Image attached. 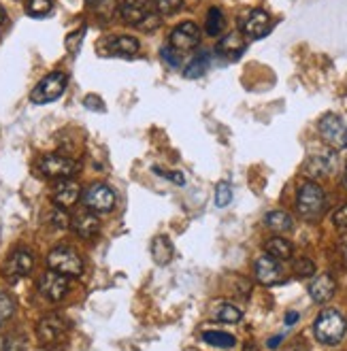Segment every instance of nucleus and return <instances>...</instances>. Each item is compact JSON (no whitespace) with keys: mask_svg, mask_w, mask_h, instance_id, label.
I'll return each mask as SVG.
<instances>
[{"mask_svg":"<svg viewBox=\"0 0 347 351\" xmlns=\"http://www.w3.org/2000/svg\"><path fill=\"white\" fill-rule=\"evenodd\" d=\"M119 15L128 26L145 32H154L160 26V13L156 11L152 0H121Z\"/></svg>","mask_w":347,"mask_h":351,"instance_id":"nucleus-1","label":"nucleus"},{"mask_svg":"<svg viewBox=\"0 0 347 351\" xmlns=\"http://www.w3.org/2000/svg\"><path fill=\"white\" fill-rule=\"evenodd\" d=\"M315 339L324 345H337L343 341L347 332V322L339 311H324L318 315L313 324Z\"/></svg>","mask_w":347,"mask_h":351,"instance_id":"nucleus-2","label":"nucleus"},{"mask_svg":"<svg viewBox=\"0 0 347 351\" xmlns=\"http://www.w3.org/2000/svg\"><path fill=\"white\" fill-rule=\"evenodd\" d=\"M47 264H49V271H56L64 277H79L84 273V260H81V256L69 245L53 247L47 256Z\"/></svg>","mask_w":347,"mask_h":351,"instance_id":"nucleus-3","label":"nucleus"},{"mask_svg":"<svg viewBox=\"0 0 347 351\" xmlns=\"http://www.w3.org/2000/svg\"><path fill=\"white\" fill-rule=\"evenodd\" d=\"M67 84H69L67 73L53 71V73L45 75L34 86V90L30 92V100L34 102V105H47V102H53V100H58L60 96L64 94Z\"/></svg>","mask_w":347,"mask_h":351,"instance_id":"nucleus-4","label":"nucleus"},{"mask_svg":"<svg viewBox=\"0 0 347 351\" xmlns=\"http://www.w3.org/2000/svg\"><path fill=\"white\" fill-rule=\"evenodd\" d=\"M326 206V194L318 183L307 181L300 185L298 198H296V209L304 219H318Z\"/></svg>","mask_w":347,"mask_h":351,"instance_id":"nucleus-5","label":"nucleus"},{"mask_svg":"<svg viewBox=\"0 0 347 351\" xmlns=\"http://www.w3.org/2000/svg\"><path fill=\"white\" fill-rule=\"evenodd\" d=\"M36 169L45 179H71L79 171V164L62 154H47L38 160Z\"/></svg>","mask_w":347,"mask_h":351,"instance_id":"nucleus-6","label":"nucleus"},{"mask_svg":"<svg viewBox=\"0 0 347 351\" xmlns=\"http://www.w3.org/2000/svg\"><path fill=\"white\" fill-rule=\"evenodd\" d=\"M84 204L94 213H109L115 206V192L107 183H92L90 188L81 194Z\"/></svg>","mask_w":347,"mask_h":351,"instance_id":"nucleus-7","label":"nucleus"},{"mask_svg":"<svg viewBox=\"0 0 347 351\" xmlns=\"http://www.w3.org/2000/svg\"><path fill=\"white\" fill-rule=\"evenodd\" d=\"M318 128H320V134L324 136V141L328 143L331 147H335V149L347 147V126H345V121L339 115L326 113L320 119Z\"/></svg>","mask_w":347,"mask_h":351,"instance_id":"nucleus-8","label":"nucleus"},{"mask_svg":"<svg viewBox=\"0 0 347 351\" xmlns=\"http://www.w3.org/2000/svg\"><path fill=\"white\" fill-rule=\"evenodd\" d=\"M36 337L43 345H62L69 337V328L58 315H49L38 322Z\"/></svg>","mask_w":347,"mask_h":351,"instance_id":"nucleus-9","label":"nucleus"},{"mask_svg":"<svg viewBox=\"0 0 347 351\" xmlns=\"http://www.w3.org/2000/svg\"><path fill=\"white\" fill-rule=\"evenodd\" d=\"M32 268H34V256H32V252L24 250V247H19V250H15V252L7 258L3 273H5V277L13 283V281H17V279H22V277L30 275V273H32Z\"/></svg>","mask_w":347,"mask_h":351,"instance_id":"nucleus-10","label":"nucleus"},{"mask_svg":"<svg viewBox=\"0 0 347 351\" xmlns=\"http://www.w3.org/2000/svg\"><path fill=\"white\" fill-rule=\"evenodd\" d=\"M200 43V30L194 22H183L171 32V47L177 51H190Z\"/></svg>","mask_w":347,"mask_h":351,"instance_id":"nucleus-11","label":"nucleus"},{"mask_svg":"<svg viewBox=\"0 0 347 351\" xmlns=\"http://www.w3.org/2000/svg\"><path fill=\"white\" fill-rule=\"evenodd\" d=\"M271 28H273L271 15L267 11H262V9H254L248 17H245L241 32H243V36L256 40V38L267 36L271 32Z\"/></svg>","mask_w":347,"mask_h":351,"instance_id":"nucleus-12","label":"nucleus"},{"mask_svg":"<svg viewBox=\"0 0 347 351\" xmlns=\"http://www.w3.org/2000/svg\"><path fill=\"white\" fill-rule=\"evenodd\" d=\"M38 292L49 300H62L69 292V279L56 271H47L38 279Z\"/></svg>","mask_w":347,"mask_h":351,"instance_id":"nucleus-13","label":"nucleus"},{"mask_svg":"<svg viewBox=\"0 0 347 351\" xmlns=\"http://www.w3.org/2000/svg\"><path fill=\"white\" fill-rule=\"evenodd\" d=\"M79 196H81V188L73 179H58V183L53 185V192H51V198L60 209H71L73 204H77Z\"/></svg>","mask_w":347,"mask_h":351,"instance_id":"nucleus-14","label":"nucleus"},{"mask_svg":"<svg viewBox=\"0 0 347 351\" xmlns=\"http://www.w3.org/2000/svg\"><path fill=\"white\" fill-rule=\"evenodd\" d=\"M71 228L75 230V234L79 239H86V241H92L98 237L100 232V221L94 213L90 211H79L75 217H71Z\"/></svg>","mask_w":347,"mask_h":351,"instance_id":"nucleus-15","label":"nucleus"},{"mask_svg":"<svg viewBox=\"0 0 347 351\" xmlns=\"http://www.w3.org/2000/svg\"><path fill=\"white\" fill-rule=\"evenodd\" d=\"M256 279L262 283V285H275L283 279V271L281 266L275 258H271L269 254L267 256H260L256 260Z\"/></svg>","mask_w":347,"mask_h":351,"instance_id":"nucleus-16","label":"nucleus"},{"mask_svg":"<svg viewBox=\"0 0 347 351\" xmlns=\"http://www.w3.org/2000/svg\"><path fill=\"white\" fill-rule=\"evenodd\" d=\"M141 49L139 40L134 36H115L105 40V53L107 56H121V58H132Z\"/></svg>","mask_w":347,"mask_h":351,"instance_id":"nucleus-17","label":"nucleus"},{"mask_svg":"<svg viewBox=\"0 0 347 351\" xmlns=\"http://www.w3.org/2000/svg\"><path fill=\"white\" fill-rule=\"evenodd\" d=\"M335 290H337V283H335V279L331 275H320L318 279H313L309 283V296L318 304L328 302L335 296Z\"/></svg>","mask_w":347,"mask_h":351,"instance_id":"nucleus-18","label":"nucleus"},{"mask_svg":"<svg viewBox=\"0 0 347 351\" xmlns=\"http://www.w3.org/2000/svg\"><path fill=\"white\" fill-rule=\"evenodd\" d=\"M337 169V154L335 152H322L315 158L307 162V173L311 177H324L331 175Z\"/></svg>","mask_w":347,"mask_h":351,"instance_id":"nucleus-19","label":"nucleus"},{"mask_svg":"<svg viewBox=\"0 0 347 351\" xmlns=\"http://www.w3.org/2000/svg\"><path fill=\"white\" fill-rule=\"evenodd\" d=\"M243 51H245V40H243V34L241 32H230V34H226L217 43V53L226 56L230 60L239 58Z\"/></svg>","mask_w":347,"mask_h":351,"instance_id":"nucleus-20","label":"nucleus"},{"mask_svg":"<svg viewBox=\"0 0 347 351\" xmlns=\"http://www.w3.org/2000/svg\"><path fill=\"white\" fill-rule=\"evenodd\" d=\"M173 254H175V250H173V243H171L169 237L160 234V237H156L152 241V258H154L156 264L167 266L173 260Z\"/></svg>","mask_w":347,"mask_h":351,"instance_id":"nucleus-21","label":"nucleus"},{"mask_svg":"<svg viewBox=\"0 0 347 351\" xmlns=\"http://www.w3.org/2000/svg\"><path fill=\"white\" fill-rule=\"evenodd\" d=\"M264 250H267V254L275 260H290L292 258V245L281 237L269 239L267 245H264Z\"/></svg>","mask_w":347,"mask_h":351,"instance_id":"nucleus-22","label":"nucleus"},{"mask_svg":"<svg viewBox=\"0 0 347 351\" xmlns=\"http://www.w3.org/2000/svg\"><path fill=\"white\" fill-rule=\"evenodd\" d=\"M264 223H267L269 230H273V232H290L294 226V219L285 211H271L267 217H264Z\"/></svg>","mask_w":347,"mask_h":351,"instance_id":"nucleus-23","label":"nucleus"},{"mask_svg":"<svg viewBox=\"0 0 347 351\" xmlns=\"http://www.w3.org/2000/svg\"><path fill=\"white\" fill-rule=\"evenodd\" d=\"M224 26H226V17H224L222 9L211 7L209 13H207V22H205L207 34H209V36H217V34H222Z\"/></svg>","mask_w":347,"mask_h":351,"instance_id":"nucleus-24","label":"nucleus"},{"mask_svg":"<svg viewBox=\"0 0 347 351\" xmlns=\"http://www.w3.org/2000/svg\"><path fill=\"white\" fill-rule=\"evenodd\" d=\"M205 343H209L211 347H219V349H230L235 347L237 339L228 332H217V330H207L205 335H202Z\"/></svg>","mask_w":347,"mask_h":351,"instance_id":"nucleus-25","label":"nucleus"},{"mask_svg":"<svg viewBox=\"0 0 347 351\" xmlns=\"http://www.w3.org/2000/svg\"><path fill=\"white\" fill-rule=\"evenodd\" d=\"M213 315H215L217 322H224V324H237V322H241V317H243L241 308L235 306V304H230V302L219 304V306L215 308V313H213Z\"/></svg>","mask_w":347,"mask_h":351,"instance_id":"nucleus-26","label":"nucleus"},{"mask_svg":"<svg viewBox=\"0 0 347 351\" xmlns=\"http://www.w3.org/2000/svg\"><path fill=\"white\" fill-rule=\"evenodd\" d=\"M207 69H209V53L207 51H202V53H198L190 64H188V69H186V77H190V79H196V77H202L207 73Z\"/></svg>","mask_w":347,"mask_h":351,"instance_id":"nucleus-27","label":"nucleus"},{"mask_svg":"<svg viewBox=\"0 0 347 351\" xmlns=\"http://www.w3.org/2000/svg\"><path fill=\"white\" fill-rule=\"evenodd\" d=\"M26 13L32 17H43L51 11V0H24Z\"/></svg>","mask_w":347,"mask_h":351,"instance_id":"nucleus-28","label":"nucleus"},{"mask_svg":"<svg viewBox=\"0 0 347 351\" xmlns=\"http://www.w3.org/2000/svg\"><path fill=\"white\" fill-rule=\"evenodd\" d=\"M230 202H232V185L228 181H219L215 185V204L228 206Z\"/></svg>","mask_w":347,"mask_h":351,"instance_id":"nucleus-29","label":"nucleus"},{"mask_svg":"<svg viewBox=\"0 0 347 351\" xmlns=\"http://www.w3.org/2000/svg\"><path fill=\"white\" fill-rule=\"evenodd\" d=\"M152 3L160 15H173L183 7V0H152Z\"/></svg>","mask_w":347,"mask_h":351,"instance_id":"nucleus-30","label":"nucleus"},{"mask_svg":"<svg viewBox=\"0 0 347 351\" xmlns=\"http://www.w3.org/2000/svg\"><path fill=\"white\" fill-rule=\"evenodd\" d=\"M49 221H51L53 228H58V230L71 228V217H69V213H67L64 209H60V206H56V209L51 211V215H49Z\"/></svg>","mask_w":347,"mask_h":351,"instance_id":"nucleus-31","label":"nucleus"},{"mask_svg":"<svg viewBox=\"0 0 347 351\" xmlns=\"http://www.w3.org/2000/svg\"><path fill=\"white\" fill-rule=\"evenodd\" d=\"M315 273V264L309 260V258H302L294 264V275L300 277V279H307Z\"/></svg>","mask_w":347,"mask_h":351,"instance_id":"nucleus-32","label":"nucleus"},{"mask_svg":"<svg viewBox=\"0 0 347 351\" xmlns=\"http://www.w3.org/2000/svg\"><path fill=\"white\" fill-rule=\"evenodd\" d=\"M160 56H162V60H165V62H169L171 66H175V69H177V66H181V51L173 49L171 45L162 47Z\"/></svg>","mask_w":347,"mask_h":351,"instance_id":"nucleus-33","label":"nucleus"},{"mask_svg":"<svg viewBox=\"0 0 347 351\" xmlns=\"http://www.w3.org/2000/svg\"><path fill=\"white\" fill-rule=\"evenodd\" d=\"M11 315H13V300L7 294L0 292V324L7 322Z\"/></svg>","mask_w":347,"mask_h":351,"instance_id":"nucleus-34","label":"nucleus"},{"mask_svg":"<svg viewBox=\"0 0 347 351\" xmlns=\"http://www.w3.org/2000/svg\"><path fill=\"white\" fill-rule=\"evenodd\" d=\"M81 38H84V30H77V32H73V34H69V38H67V49L75 56L77 51H79V47H81Z\"/></svg>","mask_w":347,"mask_h":351,"instance_id":"nucleus-35","label":"nucleus"},{"mask_svg":"<svg viewBox=\"0 0 347 351\" xmlns=\"http://www.w3.org/2000/svg\"><path fill=\"white\" fill-rule=\"evenodd\" d=\"M333 223L337 226V228H347V202L341 206L339 211H335V215H333Z\"/></svg>","mask_w":347,"mask_h":351,"instance_id":"nucleus-36","label":"nucleus"},{"mask_svg":"<svg viewBox=\"0 0 347 351\" xmlns=\"http://www.w3.org/2000/svg\"><path fill=\"white\" fill-rule=\"evenodd\" d=\"M5 351H24V341L11 337V339L5 343Z\"/></svg>","mask_w":347,"mask_h":351,"instance_id":"nucleus-37","label":"nucleus"},{"mask_svg":"<svg viewBox=\"0 0 347 351\" xmlns=\"http://www.w3.org/2000/svg\"><path fill=\"white\" fill-rule=\"evenodd\" d=\"M165 175H167V179H171V181L177 183V185H183V183H186V175L179 173V171H167Z\"/></svg>","mask_w":347,"mask_h":351,"instance_id":"nucleus-38","label":"nucleus"},{"mask_svg":"<svg viewBox=\"0 0 347 351\" xmlns=\"http://www.w3.org/2000/svg\"><path fill=\"white\" fill-rule=\"evenodd\" d=\"M84 102H86V107H94L92 111H103V109H105V105H103V102H100V98H96V96H88Z\"/></svg>","mask_w":347,"mask_h":351,"instance_id":"nucleus-39","label":"nucleus"},{"mask_svg":"<svg viewBox=\"0 0 347 351\" xmlns=\"http://www.w3.org/2000/svg\"><path fill=\"white\" fill-rule=\"evenodd\" d=\"M298 322V313L296 311H290L288 315H285V324L288 326H292V324H296Z\"/></svg>","mask_w":347,"mask_h":351,"instance_id":"nucleus-40","label":"nucleus"},{"mask_svg":"<svg viewBox=\"0 0 347 351\" xmlns=\"http://www.w3.org/2000/svg\"><path fill=\"white\" fill-rule=\"evenodd\" d=\"M281 339H283V337H275V339H271V341H269V347H273V349H275V347L281 343Z\"/></svg>","mask_w":347,"mask_h":351,"instance_id":"nucleus-41","label":"nucleus"},{"mask_svg":"<svg viewBox=\"0 0 347 351\" xmlns=\"http://www.w3.org/2000/svg\"><path fill=\"white\" fill-rule=\"evenodd\" d=\"M103 3H107V0H88V5H94V7L103 5Z\"/></svg>","mask_w":347,"mask_h":351,"instance_id":"nucleus-42","label":"nucleus"},{"mask_svg":"<svg viewBox=\"0 0 347 351\" xmlns=\"http://www.w3.org/2000/svg\"><path fill=\"white\" fill-rule=\"evenodd\" d=\"M3 24H5V11L0 7V28H3Z\"/></svg>","mask_w":347,"mask_h":351,"instance_id":"nucleus-43","label":"nucleus"},{"mask_svg":"<svg viewBox=\"0 0 347 351\" xmlns=\"http://www.w3.org/2000/svg\"><path fill=\"white\" fill-rule=\"evenodd\" d=\"M245 351H258V347L250 343V345H245Z\"/></svg>","mask_w":347,"mask_h":351,"instance_id":"nucleus-44","label":"nucleus"},{"mask_svg":"<svg viewBox=\"0 0 347 351\" xmlns=\"http://www.w3.org/2000/svg\"><path fill=\"white\" fill-rule=\"evenodd\" d=\"M343 185L347 188V162H345V175H343Z\"/></svg>","mask_w":347,"mask_h":351,"instance_id":"nucleus-45","label":"nucleus"},{"mask_svg":"<svg viewBox=\"0 0 347 351\" xmlns=\"http://www.w3.org/2000/svg\"><path fill=\"white\" fill-rule=\"evenodd\" d=\"M38 351H47V349H38Z\"/></svg>","mask_w":347,"mask_h":351,"instance_id":"nucleus-46","label":"nucleus"}]
</instances>
